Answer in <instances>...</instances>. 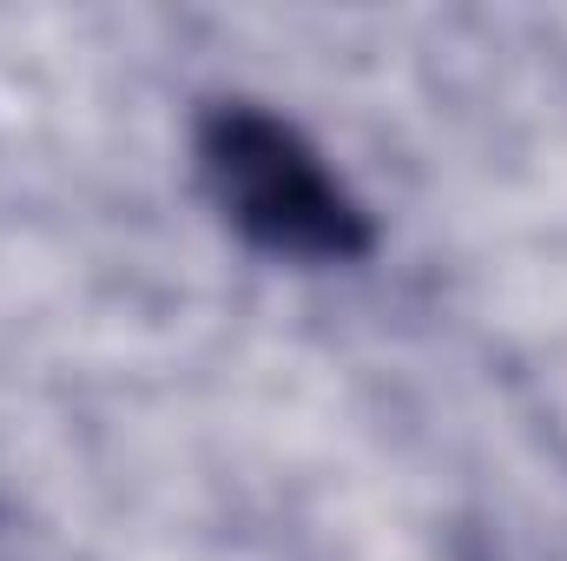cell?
I'll use <instances>...</instances> for the list:
<instances>
[{
    "label": "cell",
    "mask_w": 567,
    "mask_h": 561,
    "mask_svg": "<svg viewBox=\"0 0 567 561\" xmlns=\"http://www.w3.org/2000/svg\"><path fill=\"white\" fill-rule=\"evenodd\" d=\"M198 185L218 218L278 265H363L377 252L370 205L323 165L290 120L251 100H218L198 120Z\"/></svg>",
    "instance_id": "obj_1"
}]
</instances>
